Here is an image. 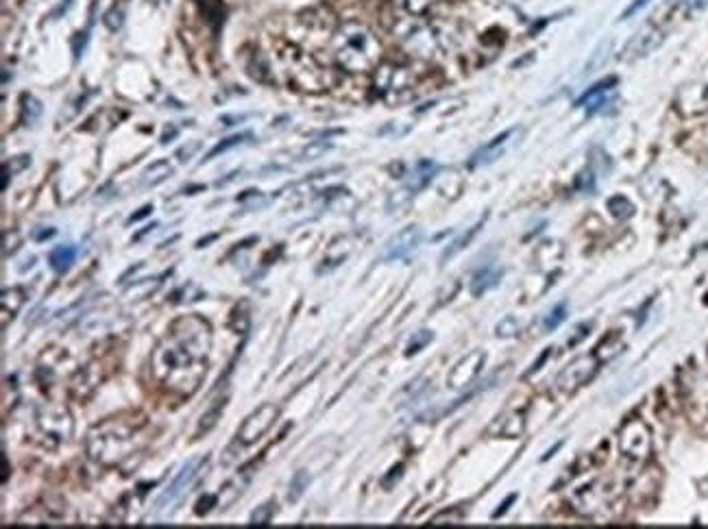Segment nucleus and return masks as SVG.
<instances>
[{
    "mask_svg": "<svg viewBox=\"0 0 708 529\" xmlns=\"http://www.w3.org/2000/svg\"><path fill=\"white\" fill-rule=\"evenodd\" d=\"M211 353V325L196 314L172 320L151 353V375L171 395L192 397L203 384Z\"/></svg>",
    "mask_w": 708,
    "mask_h": 529,
    "instance_id": "nucleus-1",
    "label": "nucleus"
},
{
    "mask_svg": "<svg viewBox=\"0 0 708 529\" xmlns=\"http://www.w3.org/2000/svg\"><path fill=\"white\" fill-rule=\"evenodd\" d=\"M149 418L142 412H124L96 423L85 436V454L101 466H120L146 443Z\"/></svg>",
    "mask_w": 708,
    "mask_h": 529,
    "instance_id": "nucleus-2",
    "label": "nucleus"
},
{
    "mask_svg": "<svg viewBox=\"0 0 708 529\" xmlns=\"http://www.w3.org/2000/svg\"><path fill=\"white\" fill-rule=\"evenodd\" d=\"M331 54L347 73H369L381 62V44L367 24L345 22L331 37Z\"/></svg>",
    "mask_w": 708,
    "mask_h": 529,
    "instance_id": "nucleus-3",
    "label": "nucleus"
},
{
    "mask_svg": "<svg viewBox=\"0 0 708 529\" xmlns=\"http://www.w3.org/2000/svg\"><path fill=\"white\" fill-rule=\"evenodd\" d=\"M207 457H192V460H188L183 465L182 471H179V475L172 479L171 484H168V488L163 490V493L157 497L155 501V512L157 514H168L174 505L182 501V497L185 493H188V488L192 486V482L196 479V475H199L201 468L205 466Z\"/></svg>",
    "mask_w": 708,
    "mask_h": 529,
    "instance_id": "nucleus-4",
    "label": "nucleus"
},
{
    "mask_svg": "<svg viewBox=\"0 0 708 529\" xmlns=\"http://www.w3.org/2000/svg\"><path fill=\"white\" fill-rule=\"evenodd\" d=\"M621 454L632 462H645L652 456V432L639 418H632L619 432Z\"/></svg>",
    "mask_w": 708,
    "mask_h": 529,
    "instance_id": "nucleus-5",
    "label": "nucleus"
},
{
    "mask_svg": "<svg viewBox=\"0 0 708 529\" xmlns=\"http://www.w3.org/2000/svg\"><path fill=\"white\" fill-rule=\"evenodd\" d=\"M37 425H40V432L48 438L57 440V443H65L70 440V436L74 432V421L73 414L68 412V407L59 406V403H46L37 412Z\"/></svg>",
    "mask_w": 708,
    "mask_h": 529,
    "instance_id": "nucleus-6",
    "label": "nucleus"
},
{
    "mask_svg": "<svg viewBox=\"0 0 708 529\" xmlns=\"http://www.w3.org/2000/svg\"><path fill=\"white\" fill-rule=\"evenodd\" d=\"M597 368H599V359L595 358V353L575 358L574 362H571L569 367H565L563 373L558 375V379H556V388H558V392H563V395H571V392L580 390L582 386L588 384V379L597 373Z\"/></svg>",
    "mask_w": 708,
    "mask_h": 529,
    "instance_id": "nucleus-7",
    "label": "nucleus"
},
{
    "mask_svg": "<svg viewBox=\"0 0 708 529\" xmlns=\"http://www.w3.org/2000/svg\"><path fill=\"white\" fill-rule=\"evenodd\" d=\"M277 416H280V407L272 406V403H264L260 406L258 410L251 412L247 418H244L242 427L238 432V440L242 445H253L264 436L269 429L275 425Z\"/></svg>",
    "mask_w": 708,
    "mask_h": 529,
    "instance_id": "nucleus-8",
    "label": "nucleus"
},
{
    "mask_svg": "<svg viewBox=\"0 0 708 529\" xmlns=\"http://www.w3.org/2000/svg\"><path fill=\"white\" fill-rule=\"evenodd\" d=\"M664 40V29H661L658 24H647L645 29H641L634 37L628 42L624 51V59L625 62H632V59H641L645 54H650L652 51H656Z\"/></svg>",
    "mask_w": 708,
    "mask_h": 529,
    "instance_id": "nucleus-9",
    "label": "nucleus"
},
{
    "mask_svg": "<svg viewBox=\"0 0 708 529\" xmlns=\"http://www.w3.org/2000/svg\"><path fill=\"white\" fill-rule=\"evenodd\" d=\"M484 362H487L484 351H471L468 356L462 358L454 367V370L449 373V379H447L449 388L460 390V388H467V386H471V381L482 373Z\"/></svg>",
    "mask_w": 708,
    "mask_h": 529,
    "instance_id": "nucleus-10",
    "label": "nucleus"
},
{
    "mask_svg": "<svg viewBox=\"0 0 708 529\" xmlns=\"http://www.w3.org/2000/svg\"><path fill=\"white\" fill-rule=\"evenodd\" d=\"M375 85L378 90L388 98L390 94H399V92H406L408 87L412 85V76L406 68H399V65L392 64H384L378 68V74H375Z\"/></svg>",
    "mask_w": 708,
    "mask_h": 529,
    "instance_id": "nucleus-11",
    "label": "nucleus"
},
{
    "mask_svg": "<svg viewBox=\"0 0 708 529\" xmlns=\"http://www.w3.org/2000/svg\"><path fill=\"white\" fill-rule=\"evenodd\" d=\"M526 432V407H506L488 427L495 438H519Z\"/></svg>",
    "mask_w": 708,
    "mask_h": 529,
    "instance_id": "nucleus-12",
    "label": "nucleus"
},
{
    "mask_svg": "<svg viewBox=\"0 0 708 529\" xmlns=\"http://www.w3.org/2000/svg\"><path fill=\"white\" fill-rule=\"evenodd\" d=\"M615 85H617V79H606L599 81L586 92L585 96L577 101V107H586L591 113L597 112H606L608 105H613L617 101V92H615Z\"/></svg>",
    "mask_w": 708,
    "mask_h": 529,
    "instance_id": "nucleus-13",
    "label": "nucleus"
},
{
    "mask_svg": "<svg viewBox=\"0 0 708 529\" xmlns=\"http://www.w3.org/2000/svg\"><path fill=\"white\" fill-rule=\"evenodd\" d=\"M423 233L418 227H406L403 231L397 233L395 238L390 240L388 244H386V250H384V258L386 261H395V260H403L408 258V255L412 253V250H417L418 242H421Z\"/></svg>",
    "mask_w": 708,
    "mask_h": 529,
    "instance_id": "nucleus-14",
    "label": "nucleus"
},
{
    "mask_svg": "<svg viewBox=\"0 0 708 529\" xmlns=\"http://www.w3.org/2000/svg\"><path fill=\"white\" fill-rule=\"evenodd\" d=\"M515 135H516V129H508V131H504V133H499L497 138H493L488 142V144H484L482 149L473 152L468 166L471 168L487 166V163H493L495 160H499V157L506 152V149L510 146V142H512V138H515Z\"/></svg>",
    "mask_w": 708,
    "mask_h": 529,
    "instance_id": "nucleus-15",
    "label": "nucleus"
},
{
    "mask_svg": "<svg viewBox=\"0 0 708 529\" xmlns=\"http://www.w3.org/2000/svg\"><path fill=\"white\" fill-rule=\"evenodd\" d=\"M98 367H101V364H87L85 368H81L79 373H76L73 384H70V390H73L76 399H87V397L98 388V384H101L103 379V375L98 373Z\"/></svg>",
    "mask_w": 708,
    "mask_h": 529,
    "instance_id": "nucleus-16",
    "label": "nucleus"
},
{
    "mask_svg": "<svg viewBox=\"0 0 708 529\" xmlns=\"http://www.w3.org/2000/svg\"><path fill=\"white\" fill-rule=\"evenodd\" d=\"M26 303V290L22 286H14L3 290L0 294V308H3V329L9 325V318L14 320L15 314L20 312L22 305Z\"/></svg>",
    "mask_w": 708,
    "mask_h": 529,
    "instance_id": "nucleus-17",
    "label": "nucleus"
},
{
    "mask_svg": "<svg viewBox=\"0 0 708 529\" xmlns=\"http://www.w3.org/2000/svg\"><path fill=\"white\" fill-rule=\"evenodd\" d=\"M501 275H504V270H501L497 264H487V266H484V269H479L476 275H473V279H471V294H473V297H482L484 292L493 290V288L499 283Z\"/></svg>",
    "mask_w": 708,
    "mask_h": 529,
    "instance_id": "nucleus-18",
    "label": "nucleus"
},
{
    "mask_svg": "<svg viewBox=\"0 0 708 529\" xmlns=\"http://www.w3.org/2000/svg\"><path fill=\"white\" fill-rule=\"evenodd\" d=\"M76 255H79V249L73 247V244H64V247L53 249V253L48 255V264L54 272L64 275L73 269V264L76 261Z\"/></svg>",
    "mask_w": 708,
    "mask_h": 529,
    "instance_id": "nucleus-19",
    "label": "nucleus"
},
{
    "mask_svg": "<svg viewBox=\"0 0 708 529\" xmlns=\"http://www.w3.org/2000/svg\"><path fill=\"white\" fill-rule=\"evenodd\" d=\"M436 171H438V166H436L434 162H428V160L418 162L417 166H414V171L410 172V179H408V185H406V188H408V190H412V192L417 194L418 190H423L425 185H428L429 181H432Z\"/></svg>",
    "mask_w": 708,
    "mask_h": 529,
    "instance_id": "nucleus-20",
    "label": "nucleus"
},
{
    "mask_svg": "<svg viewBox=\"0 0 708 529\" xmlns=\"http://www.w3.org/2000/svg\"><path fill=\"white\" fill-rule=\"evenodd\" d=\"M172 174V166L168 162H155L151 163L149 168L144 171V177H142V185L144 188H155V185H160L166 181L168 177Z\"/></svg>",
    "mask_w": 708,
    "mask_h": 529,
    "instance_id": "nucleus-21",
    "label": "nucleus"
},
{
    "mask_svg": "<svg viewBox=\"0 0 708 529\" xmlns=\"http://www.w3.org/2000/svg\"><path fill=\"white\" fill-rule=\"evenodd\" d=\"M621 351H624V340H621V336L613 334V336L604 338V340L595 347V358L599 359V364H604V362H610V359L617 358Z\"/></svg>",
    "mask_w": 708,
    "mask_h": 529,
    "instance_id": "nucleus-22",
    "label": "nucleus"
},
{
    "mask_svg": "<svg viewBox=\"0 0 708 529\" xmlns=\"http://www.w3.org/2000/svg\"><path fill=\"white\" fill-rule=\"evenodd\" d=\"M484 220H487V218H482V220H477L476 225H473L471 229H468V231L462 233L460 238H456L454 242H451L449 247H447V250H445V253H443V264H445V261H449L451 258H456V255L460 253V250H465V249L468 247V242H471V240L477 236V231H479V229H482Z\"/></svg>",
    "mask_w": 708,
    "mask_h": 529,
    "instance_id": "nucleus-23",
    "label": "nucleus"
},
{
    "mask_svg": "<svg viewBox=\"0 0 708 529\" xmlns=\"http://www.w3.org/2000/svg\"><path fill=\"white\" fill-rule=\"evenodd\" d=\"M162 277H149V279H140L135 281L133 286H129L127 290L123 292L124 299H144V297H151L152 292L157 290V288L162 286Z\"/></svg>",
    "mask_w": 708,
    "mask_h": 529,
    "instance_id": "nucleus-24",
    "label": "nucleus"
},
{
    "mask_svg": "<svg viewBox=\"0 0 708 529\" xmlns=\"http://www.w3.org/2000/svg\"><path fill=\"white\" fill-rule=\"evenodd\" d=\"M225 403H227V401L222 399L221 403H216V406H211L210 410H207V412L203 414V418H201V423H199V429H196V438H201V436H205L207 432H211V429L216 427V425H218V418H221L222 410H225Z\"/></svg>",
    "mask_w": 708,
    "mask_h": 529,
    "instance_id": "nucleus-25",
    "label": "nucleus"
},
{
    "mask_svg": "<svg viewBox=\"0 0 708 529\" xmlns=\"http://www.w3.org/2000/svg\"><path fill=\"white\" fill-rule=\"evenodd\" d=\"M249 140H251V133H238V135H229V138H225V140H222V142H218V144L214 146V149H211L210 152H207V155L203 157V162H210V160H214V157L222 155V152H227L229 149H233V146H240V144H244V142H249Z\"/></svg>",
    "mask_w": 708,
    "mask_h": 529,
    "instance_id": "nucleus-26",
    "label": "nucleus"
},
{
    "mask_svg": "<svg viewBox=\"0 0 708 529\" xmlns=\"http://www.w3.org/2000/svg\"><path fill=\"white\" fill-rule=\"evenodd\" d=\"M308 484H310L308 471H297V473H294L292 479H290V486H288V501H290V504H297V501L303 497V493H305V488H308Z\"/></svg>",
    "mask_w": 708,
    "mask_h": 529,
    "instance_id": "nucleus-27",
    "label": "nucleus"
},
{
    "mask_svg": "<svg viewBox=\"0 0 708 529\" xmlns=\"http://www.w3.org/2000/svg\"><path fill=\"white\" fill-rule=\"evenodd\" d=\"M42 105L35 96L25 94L22 96V122L25 124H35V120L40 118Z\"/></svg>",
    "mask_w": 708,
    "mask_h": 529,
    "instance_id": "nucleus-28",
    "label": "nucleus"
},
{
    "mask_svg": "<svg viewBox=\"0 0 708 529\" xmlns=\"http://www.w3.org/2000/svg\"><path fill=\"white\" fill-rule=\"evenodd\" d=\"M432 340H434V334H432V331H429V329L417 331V334H414V336L410 338V342H408L406 356H408V358H410V356H417V353H421L423 348L428 347Z\"/></svg>",
    "mask_w": 708,
    "mask_h": 529,
    "instance_id": "nucleus-29",
    "label": "nucleus"
},
{
    "mask_svg": "<svg viewBox=\"0 0 708 529\" xmlns=\"http://www.w3.org/2000/svg\"><path fill=\"white\" fill-rule=\"evenodd\" d=\"M565 318H566V303L554 305V308L549 309L547 314H545V318H543V329H545V331H554L556 327H560V325L565 323Z\"/></svg>",
    "mask_w": 708,
    "mask_h": 529,
    "instance_id": "nucleus-30",
    "label": "nucleus"
},
{
    "mask_svg": "<svg viewBox=\"0 0 708 529\" xmlns=\"http://www.w3.org/2000/svg\"><path fill=\"white\" fill-rule=\"evenodd\" d=\"M432 3L434 0H395L397 7H399L401 11H406V14H410V15L425 14Z\"/></svg>",
    "mask_w": 708,
    "mask_h": 529,
    "instance_id": "nucleus-31",
    "label": "nucleus"
},
{
    "mask_svg": "<svg viewBox=\"0 0 708 529\" xmlns=\"http://www.w3.org/2000/svg\"><path fill=\"white\" fill-rule=\"evenodd\" d=\"M272 514H275V504H261L260 508H255L253 514H251V525H269L272 521Z\"/></svg>",
    "mask_w": 708,
    "mask_h": 529,
    "instance_id": "nucleus-32",
    "label": "nucleus"
},
{
    "mask_svg": "<svg viewBox=\"0 0 708 529\" xmlns=\"http://www.w3.org/2000/svg\"><path fill=\"white\" fill-rule=\"evenodd\" d=\"M465 519V510L462 508H454V510H445L440 514H436L432 519V525H457Z\"/></svg>",
    "mask_w": 708,
    "mask_h": 529,
    "instance_id": "nucleus-33",
    "label": "nucleus"
},
{
    "mask_svg": "<svg viewBox=\"0 0 708 529\" xmlns=\"http://www.w3.org/2000/svg\"><path fill=\"white\" fill-rule=\"evenodd\" d=\"M31 163V160L26 155H18V157H11V163H5V179H3V188H7V181H9V174H15L18 171H22V168H26Z\"/></svg>",
    "mask_w": 708,
    "mask_h": 529,
    "instance_id": "nucleus-34",
    "label": "nucleus"
},
{
    "mask_svg": "<svg viewBox=\"0 0 708 529\" xmlns=\"http://www.w3.org/2000/svg\"><path fill=\"white\" fill-rule=\"evenodd\" d=\"M608 207L613 210V214L617 218H628V216L634 214V207H632V203H628L624 196H617V199L610 201Z\"/></svg>",
    "mask_w": 708,
    "mask_h": 529,
    "instance_id": "nucleus-35",
    "label": "nucleus"
},
{
    "mask_svg": "<svg viewBox=\"0 0 708 529\" xmlns=\"http://www.w3.org/2000/svg\"><path fill=\"white\" fill-rule=\"evenodd\" d=\"M329 149V144H325V142H314V144L305 146V149L301 151V155H299V160L301 162H308V160H319L323 152Z\"/></svg>",
    "mask_w": 708,
    "mask_h": 529,
    "instance_id": "nucleus-36",
    "label": "nucleus"
},
{
    "mask_svg": "<svg viewBox=\"0 0 708 529\" xmlns=\"http://www.w3.org/2000/svg\"><path fill=\"white\" fill-rule=\"evenodd\" d=\"M123 22H124L123 9H116V7H113V9H109V11H107L105 24H107V29H109V31H118L120 26H123Z\"/></svg>",
    "mask_w": 708,
    "mask_h": 529,
    "instance_id": "nucleus-37",
    "label": "nucleus"
},
{
    "mask_svg": "<svg viewBox=\"0 0 708 529\" xmlns=\"http://www.w3.org/2000/svg\"><path fill=\"white\" fill-rule=\"evenodd\" d=\"M18 244H20V233L18 231H5V247H3L5 258H9V255L14 253L15 249H18Z\"/></svg>",
    "mask_w": 708,
    "mask_h": 529,
    "instance_id": "nucleus-38",
    "label": "nucleus"
},
{
    "mask_svg": "<svg viewBox=\"0 0 708 529\" xmlns=\"http://www.w3.org/2000/svg\"><path fill=\"white\" fill-rule=\"evenodd\" d=\"M519 331V325H516L515 318H506L504 323L497 325V336H515Z\"/></svg>",
    "mask_w": 708,
    "mask_h": 529,
    "instance_id": "nucleus-39",
    "label": "nucleus"
},
{
    "mask_svg": "<svg viewBox=\"0 0 708 529\" xmlns=\"http://www.w3.org/2000/svg\"><path fill=\"white\" fill-rule=\"evenodd\" d=\"M591 327H593V323H582V325H577L575 336H571V338H569V347H577V345H580V342L585 340V338L588 336V331H591Z\"/></svg>",
    "mask_w": 708,
    "mask_h": 529,
    "instance_id": "nucleus-40",
    "label": "nucleus"
},
{
    "mask_svg": "<svg viewBox=\"0 0 708 529\" xmlns=\"http://www.w3.org/2000/svg\"><path fill=\"white\" fill-rule=\"evenodd\" d=\"M647 3H650V0H634V3H632L630 7L625 9L624 14H621V20H628V18H632V15H634V14H639V11H641L643 7H645Z\"/></svg>",
    "mask_w": 708,
    "mask_h": 529,
    "instance_id": "nucleus-41",
    "label": "nucleus"
},
{
    "mask_svg": "<svg viewBox=\"0 0 708 529\" xmlns=\"http://www.w3.org/2000/svg\"><path fill=\"white\" fill-rule=\"evenodd\" d=\"M516 499V495H510V497L508 499H506L504 501V504H501V508L499 510H495V514H493V519H499V516L501 514H506V512H508V508H510V504H512V501H515Z\"/></svg>",
    "mask_w": 708,
    "mask_h": 529,
    "instance_id": "nucleus-42",
    "label": "nucleus"
},
{
    "mask_svg": "<svg viewBox=\"0 0 708 529\" xmlns=\"http://www.w3.org/2000/svg\"><path fill=\"white\" fill-rule=\"evenodd\" d=\"M151 211H152V205H144V207H142V210L138 211V214H133V216L129 218V225H131V222H138V220H142V218H144V216H149Z\"/></svg>",
    "mask_w": 708,
    "mask_h": 529,
    "instance_id": "nucleus-43",
    "label": "nucleus"
},
{
    "mask_svg": "<svg viewBox=\"0 0 708 529\" xmlns=\"http://www.w3.org/2000/svg\"><path fill=\"white\" fill-rule=\"evenodd\" d=\"M54 236V229H46V231H37L35 233V240H46V238H53Z\"/></svg>",
    "mask_w": 708,
    "mask_h": 529,
    "instance_id": "nucleus-44",
    "label": "nucleus"
},
{
    "mask_svg": "<svg viewBox=\"0 0 708 529\" xmlns=\"http://www.w3.org/2000/svg\"><path fill=\"white\" fill-rule=\"evenodd\" d=\"M691 9H704L708 7V0H689Z\"/></svg>",
    "mask_w": 708,
    "mask_h": 529,
    "instance_id": "nucleus-45",
    "label": "nucleus"
},
{
    "mask_svg": "<svg viewBox=\"0 0 708 529\" xmlns=\"http://www.w3.org/2000/svg\"><path fill=\"white\" fill-rule=\"evenodd\" d=\"M196 149H199V144H192V146H190V149H182V151L177 152V157H179V160H183V155H190V152L196 151Z\"/></svg>",
    "mask_w": 708,
    "mask_h": 529,
    "instance_id": "nucleus-46",
    "label": "nucleus"
},
{
    "mask_svg": "<svg viewBox=\"0 0 708 529\" xmlns=\"http://www.w3.org/2000/svg\"><path fill=\"white\" fill-rule=\"evenodd\" d=\"M3 466H5V473H3V482H7V477H9V462H7V456L3 457Z\"/></svg>",
    "mask_w": 708,
    "mask_h": 529,
    "instance_id": "nucleus-47",
    "label": "nucleus"
},
{
    "mask_svg": "<svg viewBox=\"0 0 708 529\" xmlns=\"http://www.w3.org/2000/svg\"><path fill=\"white\" fill-rule=\"evenodd\" d=\"M155 227H157V225H151L149 229H144V231H140V233H138V236H135V238H133V240H135V242H138V240H142V238H144V236H146V233H149V231H152V229H155Z\"/></svg>",
    "mask_w": 708,
    "mask_h": 529,
    "instance_id": "nucleus-48",
    "label": "nucleus"
}]
</instances>
